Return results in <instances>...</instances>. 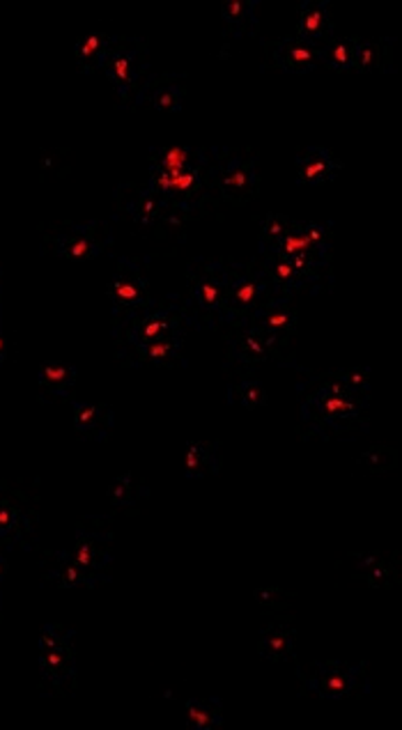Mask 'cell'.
Returning a JSON list of instances; mask_svg holds the SVG:
<instances>
[{
  "instance_id": "obj_1",
  "label": "cell",
  "mask_w": 402,
  "mask_h": 730,
  "mask_svg": "<svg viewBox=\"0 0 402 730\" xmlns=\"http://www.w3.org/2000/svg\"><path fill=\"white\" fill-rule=\"evenodd\" d=\"M302 423L322 440L350 436L366 430L370 393L355 391L340 370L313 374L297 384Z\"/></svg>"
},
{
  "instance_id": "obj_8",
  "label": "cell",
  "mask_w": 402,
  "mask_h": 730,
  "mask_svg": "<svg viewBox=\"0 0 402 730\" xmlns=\"http://www.w3.org/2000/svg\"><path fill=\"white\" fill-rule=\"evenodd\" d=\"M113 244V230L104 221L51 225L42 237V253L65 260H93Z\"/></svg>"
},
{
  "instance_id": "obj_5",
  "label": "cell",
  "mask_w": 402,
  "mask_h": 730,
  "mask_svg": "<svg viewBox=\"0 0 402 730\" xmlns=\"http://www.w3.org/2000/svg\"><path fill=\"white\" fill-rule=\"evenodd\" d=\"M40 689L44 696L72 694L76 687V650L74 630L49 625L38 641Z\"/></svg>"
},
{
  "instance_id": "obj_35",
  "label": "cell",
  "mask_w": 402,
  "mask_h": 730,
  "mask_svg": "<svg viewBox=\"0 0 402 730\" xmlns=\"http://www.w3.org/2000/svg\"><path fill=\"white\" fill-rule=\"evenodd\" d=\"M355 44H357V38L336 33L327 44H322V65L340 70V72L352 70Z\"/></svg>"
},
{
  "instance_id": "obj_15",
  "label": "cell",
  "mask_w": 402,
  "mask_h": 730,
  "mask_svg": "<svg viewBox=\"0 0 402 730\" xmlns=\"http://www.w3.org/2000/svg\"><path fill=\"white\" fill-rule=\"evenodd\" d=\"M115 200H118V210L123 216H127L131 223L146 228V230H163V221L168 214V200L155 193L146 182L142 184H120L115 191Z\"/></svg>"
},
{
  "instance_id": "obj_21",
  "label": "cell",
  "mask_w": 402,
  "mask_h": 730,
  "mask_svg": "<svg viewBox=\"0 0 402 730\" xmlns=\"http://www.w3.org/2000/svg\"><path fill=\"white\" fill-rule=\"evenodd\" d=\"M342 163L336 155L325 148H304L295 159V172L299 184L320 187L331 182L340 172Z\"/></svg>"
},
{
  "instance_id": "obj_26",
  "label": "cell",
  "mask_w": 402,
  "mask_h": 730,
  "mask_svg": "<svg viewBox=\"0 0 402 730\" xmlns=\"http://www.w3.org/2000/svg\"><path fill=\"white\" fill-rule=\"evenodd\" d=\"M72 419L74 427L78 434L88 436V440L104 442L106 436L113 430L115 414L113 409L106 404H85V402H74L72 404Z\"/></svg>"
},
{
  "instance_id": "obj_27",
  "label": "cell",
  "mask_w": 402,
  "mask_h": 730,
  "mask_svg": "<svg viewBox=\"0 0 402 730\" xmlns=\"http://www.w3.org/2000/svg\"><path fill=\"white\" fill-rule=\"evenodd\" d=\"M257 10H261L257 0H230V3H223L219 12L225 35L233 40L251 35L257 25Z\"/></svg>"
},
{
  "instance_id": "obj_12",
  "label": "cell",
  "mask_w": 402,
  "mask_h": 730,
  "mask_svg": "<svg viewBox=\"0 0 402 730\" xmlns=\"http://www.w3.org/2000/svg\"><path fill=\"white\" fill-rule=\"evenodd\" d=\"M106 297L110 306V319H120L140 308L142 304H148L152 295L146 260H118V265H115L106 283Z\"/></svg>"
},
{
  "instance_id": "obj_39",
  "label": "cell",
  "mask_w": 402,
  "mask_h": 730,
  "mask_svg": "<svg viewBox=\"0 0 402 730\" xmlns=\"http://www.w3.org/2000/svg\"><path fill=\"white\" fill-rule=\"evenodd\" d=\"M8 340H6V336H3V317H0V366H3L6 363V359H8Z\"/></svg>"
},
{
  "instance_id": "obj_17",
  "label": "cell",
  "mask_w": 402,
  "mask_h": 730,
  "mask_svg": "<svg viewBox=\"0 0 402 730\" xmlns=\"http://www.w3.org/2000/svg\"><path fill=\"white\" fill-rule=\"evenodd\" d=\"M246 325L261 329L269 338H274L278 345L290 347V342L297 336L299 329V310L295 304V297L287 295H274L257 308Z\"/></svg>"
},
{
  "instance_id": "obj_18",
  "label": "cell",
  "mask_w": 402,
  "mask_h": 730,
  "mask_svg": "<svg viewBox=\"0 0 402 730\" xmlns=\"http://www.w3.org/2000/svg\"><path fill=\"white\" fill-rule=\"evenodd\" d=\"M115 355H118V359L131 368H142V366L176 368L184 361V336H172V338L142 342V345L115 347Z\"/></svg>"
},
{
  "instance_id": "obj_29",
  "label": "cell",
  "mask_w": 402,
  "mask_h": 730,
  "mask_svg": "<svg viewBox=\"0 0 402 730\" xmlns=\"http://www.w3.org/2000/svg\"><path fill=\"white\" fill-rule=\"evenodd\" d=\"M115 40H118V35H108V33H93L88 38H83L74 49L78 70L85 74L102 70L106 57L110 55V51L115 46Z\"/></svg>"
},
{
  "instance_id": "obj_6",
  "label": "cell",
  "mask_w": 402,
  "mask_h": 730,
  "mask_svg": "<svg viewBox=\"0 0 402 730\" xmlns=\"http://www.w3.org/2000/svg\"><path fill=\"white\" fill-rule=\"evenodd\" d=\"M253 262L276 295L295 297L297 292H322L331 285L329 262H313L285 255H261Z\"/></svg>"
},
{
  "instance_id": "obj_20",
  "label": "cell",
  "mask_w": 402,
  "mask_h": 730,
  "mask_svg": "<svg viewBox=\"0 0 402 730\" xmlns=\"http://www.w3.org/2000/svg\"><path fill=\"white\" fill-rule=\"evenodd\" d=\"M110 547H113V533L110 531L81 527L76 531L74 544L70 549H65L63 553L70 561H74L83 568H91V570H97V572H108L110 563H113Z\"/></svg>"
},
{
  "instance_id": "obj_36",
  "label": "cell",
  "mask_w": 402,
  "mask_h": 730,
  "mask_svg": "<svg viewBox=\"0 0 402 730\" xmlns=\"http://www.w3.org/2000/svg\"><path fill=\"white\" fill-rule=\"evenodd\" d=\"M389 57L387 44L378 42V40H359L355 44V57H352V70L359 72H372V70H380L384 65V61Z\"/></svg>"
},
{
  "instance_id": "obj_37",
  "label": "cell",
  "mask_w": 402,
  "mask_h": 730,
  "mask_svg": "<svg viewBox=\"0 0 402 730\" xmlns=\"http://www.w3.org/2000/svg\"><path fill=\"white\" fill-rule=\"evenodd\" d=\"M359 464L372 474H380V472H387L393 466V453L387 451V448H370L359 457Z\"/></svg>"
},
{
  "instance_id": "obj_34",
  "label": "cell",
  "mask_w": 402,
  "mask_h": 730,
  "mask_svg": "<svg viewBox=\"0 0 402 730\" xmlns=\"http://www.w3.org/2000/svg\"><path fill=\"white\" fill-rule=\"evenodd\" d=\"M295 223H297V219H293V216L269 214L261 225V240H257V248H261V253L263 255L276 253L281 242L293 232Z\"/></svg>"
},
{
  "instance_id": "obj_16",
  "label": "cell",
  "mask_w": 402,
  "mask_h": 730,
  "mask_svg": "<svg viewBox=\"0 0 402 730\" xmlns=\"http://www.w3.org/2000/svg\"><path fill=\"white\" fill-rule=\"evenodd\" d=\"M23 496L0 487V549H31L35 540V512L21 504Z\"/></svg>"
},
{
  "instance_id": "obj_30",
  "label": "cell",
  "mask_w": 402,
  "mask_h": 730,
  "mask_svg": "<svg viewBox=\"0 0 402 730\" xmlns=\"http://www.w3.org/2000/svg\"><path fill=\"white\" fill-rule=\"evenodd\" d=\"M221 446L216 442H195L184 453V472L189 478H205L219 472Z\"/></svg>"
},
{
  "instance_id": "obj_2",
  "label": "cell",
  "mask_w": 402,
  "mask_h": 730,
  "mask_svg": "<svg viewBox=\"0 0 402 730\" xmlns=\"http://www.w3.org/2000/svg\"><path fill=\"white\" fill-rule=\"evenodd\" d=\"M214 159L216 148H182V145L159 148L150 155L146 184L193 216L208 200L216 198L212 187Z\"/></svg>"
},
{
  "instance_id": "obj_24",
  "label": "cell",
  "mask_w": 402,
  "mask_h": 730,
  "mask_svg": "<svg viewBox=\"0 0 402 730\" xmlns=\"http://www.w3.org/2000/svg\"><path fill=\"white\" fill-rule=\"evenodd\" d=\"M44 579L49 583H53V586H61V589H93V586H97V583L110 581V574L83 568V565L70 561L61 551V553H55L51 565H46Z\"/></svg>"
},
{
  "instance_id": "obj_31",
  "label": "cell",
  "mask_w": 402,
  "mask_h": 730,
  "mask_svg": "<svg viewBox=\"0 0 402 730\" xmlns=\"http://www.w3.org/2000/svg\"><path fill=\"white\" fill-rule=\"evenodd\" d=\"M352 574L361 581L372 583V586H389L395 581V568L378 553H359L350 561Z\"/></svg>"
},
{
  "instance_id": "obj_10",
  "label": "cell",
  "mask_w": 402,
  "mask_h": 730,
  "mask_svg": "<svg viewBox=\"0 0 402 730\" xmlns=\"http://www.w3.org/2000/svg\"><path fill=\"white\" fill-rule=\"evenodd\" d=\"M302 685L306 694H315L318 698H334V700L363 696L366 691H370L366 664L320 662L306 670L302 676Z\"/></svg>"
},
{
  "instance_id": "obj_38",
  "label": "cell",
  "mask_w": 402,
  "mask_h": 730,
  "mask_svg": "<svg viewBox=\"0 0 402 730\" xmlns=\"http://www.w3.org/2000/svg\"><path fill=\"white\" fill-rule=\"evenodd\" d=\"M253 600L261 606H265V609H276V606H283L287 600H290V595L283 593L281 589H261V591L253 593Z\"/></svg>"
},
{
  "instance_id": "obj_7",
  "label": "cell",
  "mask_w": 402,
  "mask_h": 730,
  "mask_svg": "<svg viewBox=\"0 0 402 730\" xmlns=\"http://www.w3.org/2000/svg\"><path fill=\"white\" fill-rule=\"evenodd\" d=\"M212 187L219 200L233 204L251 202L257 191H261V166H257V157L246 150L216 148Z\"/></svg>"
},
{
  "instance_id": "obj_14",
  "label": "cell",
  "mask_w": 402,
  "mask_h": 730,
  "mask_svg": "<svg viewBox=\"0 0 402 730\" xmlns=\"http://www.w3.org/2000/svg\"><path fill=\"white\" fill-rule=\"evenodd\" d=\"M187 85L180 74L150 72L120 108H152L159 113H178L184 104Z\"/></svg>"
},
{
  "instance_id": "obj_25",
  "label": "cell",
  "mask_w": 402,
  "mask_h": 730,
  "mask_svg": "<svg viewBox=\"0 0 402 730\" xmlns=\"http://www.w3.org/2000/svg\"><path fill=\"white\" fill-rule=\"evenodd\" d=\"M257 653L265 662L283 664L297 653V630L290 623H272L257 634Z\"/></svg>"
},
{
  "instance_id": "obj_9",
  "label": "cell",
  "mask_w": 402,
  "mask_h": 730,
  "mask_svg": "<svg viewBox=\"0 0 402 730\" xmlns=\"http://www.w3.org/2000/svg\"><path fill=\"white\" fill-rule=\"evenodd\" d=\"M274 295L272 285L265 276L257 272L255 262H233L230 260V278H228V297L223 327L235 329L246 325L251 315L261 308Z\"/></svg>"
},
{
  "instance_id": "obj_19",
  "label": "cell",
  "mask_w": 402,
  "mask_h": 730,
  "mask_svg": "<svg viewBox=\"0 0 402 730\" xmlns=\"http://www.w3.org/2000/svg\"><path fill=\"white\" fill-rule=\"evenodd\" d=\"M269 63L283 72H313L322 65V46L302 40L297 35H285L269 44Z\"/></svg>"
},
{
  "instance_id": "obj_41",
  "label": "cell",
  "mask_w": 402,
  "mask_h": 730,
  "mask_svg": "<svg viewBox=\"0 0 402 730\" xmlns=\"http://www.w3.org/2000/svg\"><path fill=\"white\" fill-rule=\"evenodd\" d=\"M0 602H3V593H0Z\"/></svg>"
},
{
  "instance_id": "obj_23",
  "label": "cell",
  "mask_w": 402,
  "mask_h": 730,
  "mask_svg": "<svg viewBox=\"0 0 402 730\" xmlns=\"http://www.w3.org/2000/svg\"><path fill=\"white\" fill-rule=\"evenodd\" d=\"M78 370L65 361H44L38 368V395L42 402L70 400L76 389Z\"/></svg>"
},
{
  "instance_id": "obj_40",
  "label": "cell",
  "mask_w": 402,
  "mask_h": 730,
  "mask_svg": "<svg viewBox=\"0 0 402 730\" xmlns=\"http://www.w3.org/2000/svg\"><path fill=\"white\" fill-rule=\"evenodd\" d=\"M0 317H3V285H0Z\"/></svg>"
},
{
  "instance_id": "obj_32",
  "label": "cell",
  "mask_w": 402,
  "mask_h": 730,
  "mask_svg": "<svg viewBox=\"0 0 402 730\" xmlns=\"http://www.w3.org/2000/svg\"><path fill=\"white\" fill-rule=\"evenodd\" d=\"M184 719L195 730H214L223 723V708L214 698L184 700Z\"/></svg>"
},
{
  "instance_id": "obj_4",
  "label": "cell",
  "mask_w": 402,
  "mask_h": 730,
  "mask_svg": "<svg viewBox=\"0 0 402 730\" xmlns=\"http://www.w3.org/2000/svg\"><path fill=\"white\" fill-rule=\"evenodd\" d=\"M189 319L182 308L180 295H170L166 299L150 297L148 304H142L134 313L113 319V340L115 347L125 345H142L155 342L172 336H187Z\"/></svg>"
},
{
  "instance_id": "obj_11",
  "label": "cell",
  "mask_w": 402,
  "mask_h": 730,
  "mask_svg": "<svg viewBox=\"0 0 402 730\" xmlns=\"http://www.w3.org/2000/svg\"><path fill=\"white\" fill-rule=\"evenodd\" d=\"M102 70L115 87L118 106H123V102L136 91L140 81L150 74L148 42L140 38H118Z\"/></svg>"
},
{
  "instance_id": "obj_22",
  "label": "cell",
  "mask_w": 402,
  "mask_h": 730,
  "mask_svg": "<svg viewBox=\"0 0 402 730\" xmlns=\"http://www.w3.org/2000/svg\"><path fill=\"white\" fill-rule=\"evenodd\" d=\"M297 38L308 40L313 44H327L336 35V21L331 17V8L318 0H304L297 10Z\"/></svg>"
},
{
  "instance_id": "obj_13",
  "label": "cell",
  "mask_w": 402,
  "mask_h": 730,
  "mask_svg": "<svg viewBox=\"0 0 402 730\" xmlns=\"http://www.w3.org/2000/svg\"><path fill=\"white\" fill-rule=\"evenodd\" d=\"M283 345L251 325L235 327L228 338V370L251 372L257 366L281 359Z\"/></svg>"
},
{
  "instance_id": "obj_3",
  "label": "cell",
  "mask_w": 402,
  "mask_h": 730,
  "mask_svg": "<svg viewBox=\"0 0 402 730\" xmlns=\"http://www.w3.org/2000/svg\"><path fill=\"white\" fill-rule=\"evenodd\" d=\"M230 260H193L187 272L182 308L189 327L219 329L223 327L228 297Z\"/></svg>"
},
{
  "instance_id": "obj_28",
  "label": "cell",
  "mask_w": 402,
  "mask_h": 730,
  "mask_svg": "<svg viewBox=\"0 0 402 730\" xmlns=\"http://www.w3.org/2000/svg\"><path fill=\"white\" fill-rule=\"evenodd\" d=\"M228 402L253 412V409L267 406L269 393L257 377H253L248 372H235L233 382L228 384Z\"/></svg>"
},
{
  "instance_id": "obj_33",
  "label": "cell",
  "mask_w": 402,
  "mask_h": 730,
  "mask_svg": "<svg viewBox=\"0 0 402 730\" xmlns=\"http://www.w3.org/2000/svg\"><path fill=\"white\" fill-rule=\"evenodd\" d=\"M148 496V487L142 485L136 476H120L115 478L108 489H106V499L113 508H134Z\"/></svg>"
}]
</instances>
